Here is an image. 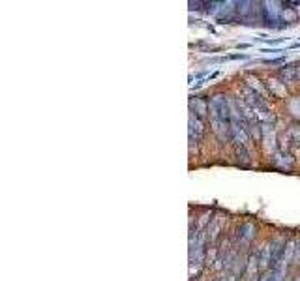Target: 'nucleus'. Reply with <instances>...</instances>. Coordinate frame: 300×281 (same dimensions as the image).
I'll return each mask as SVG.
<instances>
[{"label": "nucleus", "instance_id": "nucleus-1", "mask_svg": "<svg viewBox=\"0 0 300 281\" xmlns=\"http://www.w3.org/2000/svg\"><path fill=\"white\" fill-rule=\"evenodd\" d=\"M233 240H235V244L238 246H250L251 242L255 240V225L251 223V221H244L236 227L235 234H233Z\"/></svg>", "mask_w": 300, "mask_h": 281}, {"label": "nucleus", "instance_id": "nucleus-2", "mask_svg": "<svg viewBox=\"0 0 300 281\" xmlns=\"http://www.w3.org/2000/svg\"><path fill=\"white\" fill-rule=\"evenodd\" d=\"M281 81L285 84H293L298 81V62L296 64H287L283 68H279L278 73H276Z\"/></svg>", "mask_w": 300, "mask_h": 281}, {"label": "nucleus", "instance_id": "nucleus-3", "mask_svg": "<svg viewBox=\"0 0 300 281\" xmlns=\"http://www.w3.org/2000/svg\"><path fill=\"white\" fill-rule=\"evenodd\" d=\"M190 109H192V114H195L199 120H207V116H208V101L207 99H203V98H192L190 99Z\"/></svg>", "mask_w": 300, "mask_h": 281}, {"label": "nucleus", "instance_id": "nucleus-4", "mask_svg": "<svg viewBox=\"0 0 300 281\" xmlns=\"http://www.w3.org/2000/svg\"><path fill=\"white\" fill-rule=\"evenodd\" d=\"M266 88H268V94L274 96V98H279V96H285V86L287 84L278 77V75H272L268 81H266Z\"/></svg>", "mask_w": 300, "mask_h": 281}, {"label": "nucleus", "instance_id": "nucleus-5", "mask_svg": "<svg viewBox=\"0 0 300 281\" xmlns=\"http://www.w3.org/2000/svg\"><path fill=\"white\" fill-rule=\"evenodd\" d=\"M270 163L278 169H291L293 167V158L287 154L285 150H279V152H274V154H272Z\"/></svg>", "mask_w": 300, "mask_h": 281}, {"label": "nucleus", "instance_id": "nucleus-6", "mask_svg": "<svg viewBox=\"0 0 300 281\" xmlns=\"http://www.w3.org/2000/svg\"><path fill=\"white\" fill-rule=\"evenodd\" d=\"M235 158L242 167H250L251 165V158H250V152H248V147H236Z\"/></svg>", "mask_w": 300, "mask_h": 281}, {"label": "nucleus", "instance_id": "nucleus-7", "mask_svg": "<svg viewBox=\"0 0 300 281\" xmlns=\"http://www.w3.org/2000/svg\"><path fill=\"white\" fill-rule=\"evenodd\" d=\"M293 264H300V238L294 242V257H293Z\"/></svg>", "mask_w": 300, "mask_h": 281}, {"label": "nucleus", "instance_id": "nucleus-8", "mask_svg": "<svg viewBox=\"0 0 300 281\" xmlns=\"http://www.w3.org/2000/svg\"><path fill=\"white\" fill-rule=\"evenodd\" d=\"M287 56H279V58H272V60H263V64H281L285 62Z\"/></svg>", "mask_w": 300, "mask_h": 281}, {"label": "nucleus", "instance_id": "nucleus-9", "mask_svg": "<svg viewBox=\"0 0 300 281\" xmlns=\"http://www.w3.org/2000/svg\"><path fill=\"white\" fill-rule=\"evenodd\" d=\"M263 42H266V43H270V45H278V43H281V42H285V38H276V40H266V38H261Z\"/></svg>", "mask_w": 300, "mask_h": 281}, {"label": "nucleus", "instance_id": "nucleus-10", "mask_svg": "<svg viewBox=\"0 0 300 281\" xmlns=\"http://www.w3.org/2000/svg\"><path fill=\"white\" fill-rule=\"evenodd\" d=\"M261 53H281V49H263Z\"/></svg>", "mask_w": 300, "mask_h": 281}, {"label": "nucleus", "instance_id": "nucleus-11", "mask_svg": "<svg viewBox=\"0 0 300 281\" xmlns=\"http://www.w3.org/2000/svg\"><path fill=\"white\" fill-rule=\"evenodd\" d=\"M291 49H300V43H293V45H291Z\"/></svg>", "mask_w": 300, "mask_h": 281}]
</instances>
